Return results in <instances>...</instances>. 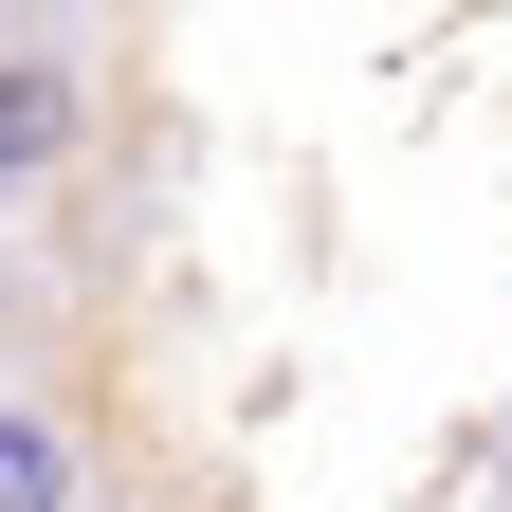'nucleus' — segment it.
Here are the masks:
<instances>
[{
  "label": "nucleus",
  "instance_id": "nucleus-1",
  "mask_svg": "<svg viewBox=\"0 0 512 512\" xmlns=\"http://www.w3.org/2000/svg\"><path fill=\"white\" fill-rule=\"evenodd\" d=\"M110 147V55L55 19V0H0V202H55Z\"/></svg>",
  "mask_w": 512,
  "mask_h": 512
},
{
  "label": "nucleus",
  "instance_id": "nucleus-2",
  "mask_svg": "<svg viewBox=\"0 0 512 512\" xmlns=\"http://www.w3.org/2000/svg\"><path fill=\"white\" fill-rule=\"evenodd\" d=\"M0 512H110V439L55 403V366H0Z\"/></svg>",
  "mask_w": 512,
  "mask_h": 512
},
{
  "label": "nucleus",
  "instance_id": "nucleus-3",
  "mask_svg": "<svg viewBox=\"0 0 512 512\" xmlns=\"http://www.w3.org/2000/svg\"><path fill=\"white\" fill-rule=\"evenodd\" d=\"M37 348H55V275L0 238V366H37Z\"/></svg>",
  "mask_w": 512,
  "mask_h": 512
}]
</instances>
